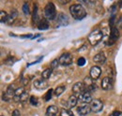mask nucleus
<instances>
[{"label": "nucleus", "mask_w": 122, "mask_h": 116, "mask_svg": "<svg viewBox=\"0 0 122 116\" xmlns=\"http://www.w3.org/2000/svg\"><path fill=\"white\" fill-rule=\"evenodd\" d=\"M0 20H1V23H7V20H8V18H9V15L8 13L6 12V11H4V10H1V12H0Z\"/></svg>", "instance_id": "obj_23"}, {"label": "nucleus", "mask_w": 122, "mask_h": 116, "mask_svg": "<svg viewBox=\"0 0 122 116\" xmlns=\"http://www.w3.org/2000/svg\"><path fill=\"white\" fill-rule=\"evenodd\" d=\"M15 88H14V85H12V84H10V85H9L8 88H7V90H6V92H5V94L3 95V100H5V101H10L12 98H14V96H15Z\"/></svg>", "instance_id": "obj_5"}, {"label": "nucleus", "mask_w": 122, "mask_h": 116, "mask_svg": "<svg viewBox=\"0 0 122 116\" xmlns=\"http://www.w3.org/2000/svg\"><path fill=\"white\" fill-rule=\"evenodd\" d=\"M90 105H81L77 108V112L80 116H86L91 112Z\"/></svg>", "instance_id": "obj_9"}, {"label": "nucleus", "mask_w": 122, "mask_h": 116, "mask_svg": "<svg viewBox=\"0 0 122 116\" xmlns=\"http://www.w3.org/2000/svg\"><path fill=\"white\" fill-rule=\"evenodd\" d=\"M102 37H103V33L101 30H99V29H95V30H93L91 33L89 34L88 41H89V43L91 44V45L95 46V45H97L102 39Z\"/></svg>", "instance_id": "obj_2"}, {"label": "nucleus", "mask_w": 122, "mask_h": 116, "mask_svg": "<svg viewBox=\"0 0 122 116\" xmlns=\"http://www.w3.org/2000/svg\"><path fill=\"white\" fill-rule=\"evenodd\" d=\"M70 12L75 20H82L86 16V11L85 8L80 4H74L70 7Z\"/></svg>", "instance_id": "obj_1"}, {"label": "nucleus", "mask_w": 122, "mask_h": 116, "mask_svg": "<svg viewBox=\"0 0 122 116\" xmlns=\"http://www.w3.org/2000/svg\"><path fill=\"white\" fill-rule=\"evenodd\" d=\"M58 61H59V64L61 66H70L72 64L73 62V57H72V54L70 53H65L61 55L60 57L58 58Z\"/></svg>", "instance_id": "obj_4"}, {"label": "nucleus", "mask_w": 122, "mask_h": 116, "mask_svg": "<svg viewBox=\"0 0 122 116\" xmlns=\"http://www.w3.org/2000/svg\"><path fill=\"white\" fill-rule=\"evenodd\" d=\"M52 95H53V89H50L47 91V93L44 96V100L45 101H49L51 98H52Z\"/></svg>", "instance_id": "obj_25"}, {"label": "nucleus", "mask_w": 122, "mask_h": 116, "mask_svg": "<svg viewBox=\"0 0 122 116\" xmlns=\"http://www.w3.org/2000/svg\"><path fill=\"white\" fill-rule=\"evenodd\" d=\"M66 90V87L64 86V85H61V86H57L56 89H55V95L56 96V97H59L61 94H63L64 93V91Z\"/></svg>", "instance_id": "obj_22"}, {"label": "nucleus", "mask_w": 122, "mask_h": 116, "mask_svg": "<svg viewBox=\"0 0 122 116\" xmlns=\"http://www.w3.org/2000/svg\"><path fill=\"white\" fill-rule=\"evenodd\" d=\"M112 80L109 78V77H105V78H103V80H102V88L103 89V90H110L111 88H112Z\"/></svg>", "instance_id": "obj_16"}, {"label": "nucleus", "mask_w": 122, "mask_h": 116, "mask_svg": "<svg viewBox=\"0 0 122 116\" xmlns=\"http://www.w3.org/2000/svg\"><path fill=\"white\" fill-rule=\"evenodd\" d=\"M102 74V69L98 66L92 67L90 69V78L92 80H98Z\"/></svg>", "instance_id": "obj_11"}, {"label": "nucleus", "mask_w": 122, "mask_h": 116, "mask_svg": "<svg viewBox=\"0 0 122 116\" xmlns=\"http://www.w3.org/2000/svg\"><path fill=\"white\" fill-rule=\"evenodd\" d=\"M17 17H18V12H17V10H12L11 12H10V14L9 15V18H8V20H7V24H11L15 21V19Z\"/></svg>", "instance_id": "obj_17"}, {"label": "nucleus", "mask_w": 122, "mask_h": 116, "mask_svg": "<svg viewBox=\"0 0 122 116\" xmlns=\"http://www.w3.org/2000/svg\"><path fill=\"white\" fill-rule=\"evenodd\" d=\"M27 97H28V93L25 91L23 95H22V97H21V98H20V102H25L27 100Z\"/></svg>", "instance_id": "obj_29"}, {"label": "nucleus", "mask_w": 122, "mask_h": 116, "mask_svg": "<svg viewBox=\"0 0 122 116\" xmlns=\"http://www.w3.org/2000/svg\"><path fill=\"white\" fill-rule=\"evenodd\" d=\"M86 85H85L84 82H78L73 84V86H72V92L74 93L75 96H76V95L81 96L82 94H84L85 92H86Z\"/></svg>", "instance_id": "obj_7"}, {"label": "nucleus", "mask_w": 122, "mask_h": 116, "mask_svg": "<svg viewBox=\"0 0 122 116\" xmlns=\"http://www.w3.org/2000/svg\"><path fill=\"white\" fill-rule=\"evenodd\" d=\"M93 61H94L95 63H97V64H100V65L104 64L105 61H106V56H105L104 53L101 52V53H97V54L93 57Z\"/></svg>", "instance_id": "obj_13"}, {"label": "nucleus", "mask_w": 122, "mask_h": 116, "mask_svg": "<svg viewBox=\"0 0 122 116\" xmlns=\"http://www.w3.org/2000/svg\"><path fill=\"white\" fill-rule=\"evenodd\" d=\"M29 102H30L31 105H33V106H38V104H39V99H38V97H30Z\"/></svg>", "instance_id": "obj_27"}, {"label": "nucleus", "mask_w": 122, "mask_h": 116, "mask_svg": "<svg viewBox=\"0 0 122 116\" xmlns=\"http://www.w3.org/2000/svg\"><path fill=\"white\" fill-rule=\"evenodd\" d=\"M33 21L38 22V7L37 5H34V11H33Z\"/></svg>", "instance_id": "obj_26"}, {"label": "nucleus", "mask_w": 122, "mask_h": 116, "mask_svg": "<svg viewBox=\"0 0 122 116\" xmlns=\"http://www.w3.org/2000/svg\"><path fill=\"white\" fill-rule=\"evenodd\" d=\"M60 116H74V115H73V113H72L71 111L63 109L60 112Z\"/></svg>", "instance_id": "obj_24"}, {"label": "nucleus", "mask_w": 122, "mask_h": 116, "mask_svg": "<svg viewBox=\"0 0 122 116\" xmlns=\"http://www.w3.org/2000/svg\"><path fill=\"white\" fill-rule=\"evenodd\" d=\"M60 4H67V3H69L70 2V0H67V1H62V0H59L58 1Z\"/></svg>", "instance_id": "obj_34"}, {"label": "nucleus", "mask_w": 122, "mask_h": 116, "mask_svg": "<svg viewBox=\"0 0 122 116\" xmlns=\"http://www.w3.org/2000/svg\"><path fill=\"white\" fill-rule=\"evenodd\" d=\"M119 38V31L117 27H113L111 28V34H110V38L108 39V46H112L113 44L116 43V41Z\"/></svg>", "instance_id": "obj_6"}, {"label": "nucleus", "mask_w": 122, "mask_h": 116, "mask_svg": "<svg viewBox=\"0 0 122 116\" xmlns=\"http://www.w3.org/2000/svg\"><path fill=\"white\" fill-rule=\"evenodd\" d=\"M51 74H52V68H47L45 70H43L42 73H41V78L44 79V80H47L51 77Z\"/></svg>", "instance_id": "obj_21"}, {"label": "nucleus", "mask_w": 122, "mask_h": 116, "mask_svg": "<svg viewBox=\"0 0 122 116\" xmlns=\"http://www.w3.org/2000/svg\"><path fill=\"white\" fill-rule=\"evenodd\" d=\"M25 92V90L24 89V88H18V89H16L15 91V96H14V100L16 102H20V98H21V97H22V95L24 94Z\"/></svg>", "instance_id": "obj_20"}, {"label": "nucleus", "mask_w": 122, "mask_h": 116, "mask_svg": "<svg viewBox=\"0 0 122 116\" xmlns=\"http://www.w3.org/2000/svg\"><path fill=\"white\" fill-rule=\"evenodd\" d=\"M90 107H91L92 111L100 112L103 109V103L101 101L100 99H93L92 102L90 103Z\"/></svg>", "instance_id": "obj_8"}, {"label": "nucleus", "mask_w": 122, "mask_h": 116, "mask_svg": "<svg viewBox=\"0 0 122 116\" xmlns=\"http://www.w3.org/2000/svg\"><path fill=\"white\" fill-rule=\"evenodd\" d=\"M44 16L48 20H54L56 17V10L54 3L49 2L44 8Z\"/></svg>", "instance_id": "obj_3"}, {"label": "nucleus", "mask_w": 122, "mask_h": 116, "mask_svg": "<svg viewBox=\"0 0 122 116\" xmlns=\"http://www.w3.org/2000/svg\"><path fill=\"white\" fill-rule=\"evenodd\" d=\"M11 116H21V113H20V111L18 110H15V111H13Z\"/></svg>", "instance_id": "obj_33"}, {"label": "nucleus", "mask_w": 122, "mask_h": 116, "mask_svg": "<svg viewBox=\"0 0 122 116\" xmlns=\"http://www.w3.org/2000/svg\"><path fill=\"white\" fill-rule=\"evenodd\" d=\"M78 100L85 104H87V103H91L92 102V97H91V94L89 92H85L84 94H82L81 96H79L78 97Z\"/></svg>", "instance_id": "obj_12"}, {"label": "nucleus", "mask_w": 122, "mask_h": 116, "mask_svg": "<svg viewBox=\"0 0 122 116\" xmlns=\"http://www.w3.org/2000/svg\"><path fill=\"white\" fill-rule=\"evenodd\" d=\"M38 28L40 30H46L49 28V23L46 19H42L38 23Z\"/></svg>", "instance_id": "obj_18"}, {"label": "nucleus", "mask_w": 122, "mask_h": 116, "mask_svg": "<svg viewBox=\"0 0 122 116\" xmlns=\"http://www.w3.org/2000/svg\"><path fill=\"white\" fill-rule=\"evenodd\" d=\"M77 64H78V66H80V67L85 66V64H86V59H85L84 57H80L79 59H78Z\"/></svg>", "instance_id": "obj_30"}, {"label": "nucleus", "mask_w": 122, "mask_h": 116, "mask_svg": "<svg viewBox=\"0 0 122 116\" xmlns=\"http://www.w3.org/2000/svg\"><path fill=\"white\" fill-rule=\"evenodd\" d=\"M33 84H34V87H35L36 89H38V90H43V89L47 88V86H48L47 81L44 80V79H42V78L34 81Z\"/></svg>", "instance_id": "obj_10"}, {"label": "nucleus", "mask_w": 122, "mask_h": 116, "mask_svg": "<svg viewBox=\"0 0 122 116\" xmlns=\"http://www.w3.org/2000/svg\"><path fill=\"white\" fill-rule=\"evenodd\" d=\"M77 102H78V98L75 95H72L69 97L68 99V106L71 107V108H73L77 105Z\"/></svg>", "instance_id": "obj_19"}, {"label": "nucleus", "mask_w": 122, "mask_h": 116, "mask_svg": "<svg viewBox=\"0 0 122 116\" xmlns=\"http://www.w3.org/2000/svg\"><path fill=\"white\" fill-rule=\"evenodd\" d=\"M58 113V108L55 105L49 106L46 110V116H56Z\"/></svg>", "instance_id": "obj_15"}, {"label": "nucleus", "mask_w": 122, "mask_h": 116, "mask_svg": "<svg viewBox=\"0 0 122 116\" xmlns=\"http://www.w3.org/2000/svg\"><path fill=\"white\" fill-rule=\"evenodd\" d=\"M109 116H122V112L121 111H114L112 114H110Z\"/></svg>", "instance_id": "obj_32"}, {"label": "nucleus", "mask_w": 122, "mask_h": 116, "mask_svg": "<svg viewBox=\"0 0 122 116\" xmlns=\"http://www.w3.org/2000/svg\"><path fill=\"white\" fill-rule=\"evenodd\" d=\"M58 64H59V61H58V59H56V60H54V61H53V63H52V68H51L53 69V68H56V66H57Z\"/></svg>", "instance_id": "obj_31"}, {"label": "nucleus", "mask_w": 122, "mask_h": 116, "mask_svg": "<svg viewBox=\"0 0 122 116\" xmlns=\"http://www.w3.org/2000/svg\"><path fill=\"white\" fill-rule=\"evenodd\" d=\"M57 23L59 25H68L69 24V18L64 13H59L57 15Z\"/></svg>", "instance_id": "obj_14"}, {"label": "nucleus", "mask_w": 122, "mask_h": 116, "mask_svg": "<svg viewBox=\"0 0 122 116\" xmlns=\"http://www.w3.org/2000/svg\"><path fill=\"white\" fill-rule=\"evenodd\" d=\"M23 11L25 15H29V7H28V4L26 2L23 5Z\"/></svg>", "instance_id": "obj_28"}]
</instances>
